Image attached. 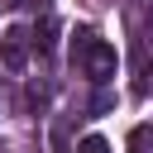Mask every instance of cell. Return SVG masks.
Returning a JSON list of instances; mask_svg holds the SVG:
<instances>
[{
  "label": "cell",
  "instance_id": "6da1fadb",
  "mask_svg": "<svg viewBox=\"0 0 153 153\" xmlns=\"http://www.w3.org/2000/svg\"><path fill=\"white\" fill-rule=\"evenodd\" d=\"M72 62H76V67H81V72H86L91 81H110V76H115V62H120V57H115V48H110V43H105L100 33L81 29V33L72 38Z\"/></svg>",
  "mask_w": 153,
  "mask_h": 153
},
{
  "label": "cell",
  "instance_id": "7a4b0ae2",
  "mask_svg": "<svg viewBox=\"0 0 153 153\" xmlns=\"http://www.w3.org/2000/svg\"><path fill=\"white\" fill-rule=\"evenodd\" d=\"M0 53H5V67L19 72L24 57H29V33H24V29H5V33H0Z\"/></svg>",
  "mask_w": 153,
  "mask_h": 153
},
{
  "label": "cell",
  "instance_id": "3957f363",
  "mask_svg": "<svg viewBox=\"0 0 153 153\" xmlns=\"http://www.w3.org/2000/svg\"><path fill=\"white\" fill-rule=\"evenodd\" d=\"M148 143H153V124H139L129 134V153H148Z\"/></svg>",
  "mask_w": 153,
  "mask_h": 153
},
{
  "label": "cell",
  "instance_id": "277c9868",
  "mask_svg": "<svg viewBox=\"0 0 153 153\" xmlns=\"http://www.w3.org/2000/svg\"><path fill=\"white\" fill-rule=\"evenodd\" d=\"M53 33H57V19L48 14V19L38 24V38H33V43H38V48H53Z\"/></svg>",
  "mask_w": 153,
  "mask_h": 153
},
{
  "label": "cell",
  "instance_id": "5b68a950",
  "mask_svg": "<svg viewBox=\"0 0 153 153\" xmlns=\"http://www.w3.org/2000/svg\"><path fill=\"white\" fill-rule=\"evenodd\" d=\"M76 153H110V143H105L100 134H86V139L76 143Z\"/></svg>",
  "mask_w": 153,
  "mask_h": 153
}]
</instances>
